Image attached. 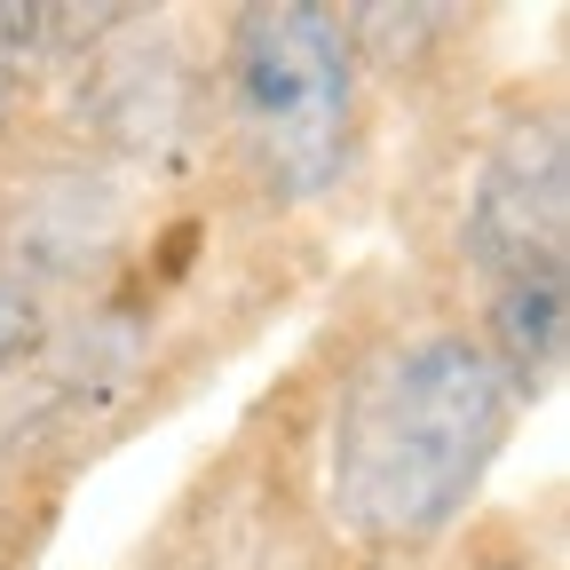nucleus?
Listing matches in <instances>:
<instances>
[{
  "label": "nucleus",
  "mask_w": 570,
  "mask_h": 570,
  "mask_svg": "<svg viewBox=\"0 0 570 570\" xmlns=\"http://www.w3.org/2000/svg\"><path fill=\"white\" fill-rule=\"evenodd\" d=\"M531 389L483 333H412L348 373L325 428V508L365 547H420L460 523L508 452Z\"/></svg>",
  "instance_id": "f257e3e1"
},
{
  "label": "nucleus",
  "mask_w": 570,
  "mask_h": 570,
  "mask_svg": "<svg viewBox=\"0 0 570 570\" xmlns=\"http://www.w3.org/2000/svg\"><path fill=\"white\" fill-rule=\"evenodd\" d=\"M238 151L277 198H325L356 159V32L309 0H269L230 24Z\"/></svg>",
  "instance_id": "f03ea898"
},
{
  "label": "nucleus",
  "mask_w": 570,
  "mask_h": 570,
  "mask_svg": "<svg viewBox=\"0 0 570 570\" xmlns=\"http://www.w3.org/2000/svg\"><path fill=\"white\" fill-rule=\"evenodd\" d=\"M562 214H570V167H562V127L554 119H515L483 151L475 190H468V254L475 269L531 277L562 269Z\"/></svg>",
  "instance_id": "7ed1b4c3"
},
{
  "label": "nucleus",
  "mask_w": 570,
  "mask_h": 570,
  "mask_svg": "<svg viewBox=\"0 0 570 570\" xmlns=\"http://www.w3.org/2000/svg\"><path fill=\"white\" fill-rule=\"evenodd\" d=\"M40 333H48V302L32 294L24 277H0V373H17L24 356L40 348Z\"/></svg>",
  "instance_id": "20e7f679"
},
{
  "label": "nucleus",
  "mask_w": 570,
  "mask_h": 570,
  "mask_svg": "<svg viewBox=\"0 0 570 570\" xmlns=\"http://www.w3.org/2000/svg\"><path fill=\"white\" fill-rule=\"evenodd\" d=\"M0 127H9V63H0Z\"/></svg>",
  "instance_id": "39448f33"
}]
</instances>
